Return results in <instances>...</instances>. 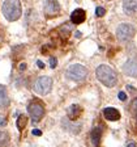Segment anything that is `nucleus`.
<instances>
[{"label":"nucleus","mask_w":137,"mask_h":147,"mask_svg":"<svg viewBox=\"0 0 137 147\" xmlns=\"http://www.w3.org/2000/svg\"><path fill=\"white\" fill-rule=\"evenodd\" d=\"M95 75H97V79L106 87H114L118 83V75H116V72L110 66H107V64L98 66L97 71H95Z\"/></svg>","instance_id":"f257e3e1"},{"label":"nucleus","mask_w":137,"mask_h":147,"mask_svg":"<svg viewBox=\"0 0 137 147\" xmlns=\"http://www.w3.org/2000/svg\"><path fill=\"white\" fill-rule=\"evenodd\" d=\"M22 13L20 0H5L3 4V15L8 21H16Z\"/></svg>","instance_id":"f03ea898"},{"label":"nucleus","mask_w":137,"mask_h":147,"mask_svg":"<svg viewBox=\"0 0 137 147\" xmlns=\"http://www.w3.org/2000/svg\"><path fill=\"white\" fill-rule=\"evenodd\" d=\"M88 76V70L82 64H72L67 70V78L74 82H81Z\"/></svg>","instance_id":"7ed1b4c3"},{"label":"nucleus","mask_w":137,"mask_h":147,"mask_svg":"<svg viewBox=\"0 0 137 147\" xmlns=\"http://www.w3.org/2000/svg\"><path fill=\"white\" fill-rule=\"evenodd\" d=\"M52 88V79L49 76H41L34 83V91L38 95H47Z\"/></svg>","instance_id":"20e7f679"},{"label":"nucleus","mask_w":137,"mask_h":147,"mask_svg":"<svg viewBox=\"0 0 137 147\" xmlns=\"http://www.w3.org/2000/svg\"><path fill=\"white\" fill-rule=\"evenodd\" d=\"M134 33H136V30L131 24H120L118 26V30H116V36L122 42H127V41L132 40Z\"/></svg>","instance_id":"39448f33"},{"label":"nucleus","mask_w":137,"mask_h":147,"mask_svg":"<svg viewBox=\"0 0 137 147\" xmlns=\"http://www.w3.org/2000/svg\"><path fill=\"white\" fill-rule=\"evenodd\" d=\"M27 112L30 114L33 122H39L41 119H42V117L45 116V108H43V105L41 104L39 101L30 102L29 107H27Z\"/></svg>","instance_id":"423d86ee"},{"label":"nucleus","mask_w":137,"mask_h":147,"mask_svg":"<svg viewBox=\"0 0 137 147\" xmlns=\"http://www.w3.org/2000/svg\"><path fill=\"white\" fill-rule=\"evenodd\" d=\"M43 9H45V13L47 16H55L60 12V5L56 0H46Z\"/></svg>","instance_id":"0eeeda50"},{"label":"nucleus","mask_w":137,"mask_h":147,"mask_svg":"<svg viewBox=\"0 0 137 147\" xmlns=\"http://www.w3.org/2000/svg\"><path fill=\"white\" fill-rule=\"evenodd\" d=\"M123 71L127 74L128 76L136 78L137 76V59H129L124 63L123 66Z\"/></svg>","instance_id":"6e6552de"},{"label":"nucleus","mask_w":137,"mask_h":147,"mask_svg":"<svg viewBox=\"0 0 137 147\" xmlns=\"http://www.w3.org/2000/svg\"><path fill=\"white\" fill-rule=\"evenodd\" d=\"M85 17H86L85 11L81 8H77V9H74L72 12V15H70V21H72L73 24H81V22H84Z\"/></svg>","instance_id":"1a4fd4ad"},{"label":"nucleus","mask_w":137,"mask_h":147,"mask_svg":"<svg viewBox=\"0 0 137 147\" xmlns=\"http://www.w3.org/2000/svg\"><path fill=\"white\" fill-rule=\"evenodd\" d=\"M102 126H97L91 130V134H90V139H91V143L93 146L98 147L100 144V138H102Z\"/></svg>","instance_id":"9d476101"},{"label":"nucleus","mask_w":137,"mask_h":147,"mask_svg":"<svg viewBox=\"0 0 137 147\" xmlns=\"http://www.w3.org/2000/svg\"><path fill=\"white\" fill-rule=\"evenodd\" d=\"M123 9L127 15H133L137 12V0H123Z\"/></svg>","instance_id":"9b49d317"},{"label":"nucleus","mask_w":137,"mask_h":147,"mask_svg":"<svg viewBox=\"0 0 137 147\" xmlns=\"http://www.w3.org/2000/svg\"><path fill=\"white\" fill-rule=\"evenodd\" d=\"M81 113H82V108L80 107V105H76V104L70 105V107L68 108V110H67L68 118L72 119V121H76V119L81 116Z\"/></svg>","instance_id":"f8f14e48"},{"label":"nucleus","mask_w":137,"mask_h":147,"mask_svg":"<svg viewBox=\"0 0 137 147\" xmlns=\"http://www.w3.org/2000/svg\"><path fill=\"white\" fill-rule=\"evenodd\" d=\"M103 116L108 121H118L120 118V112L115 108H106L103 109Z\"/></svg>","instance_id":"ddd939ff"},{"label":"nucleus","mask_w":137,"mask_h":147,"mask_svg":"<svg viewBox=\"0 0 137 147\" xmlns=\"http://www.w3.org/2000/svg\"><path fill=\"white\" fill-rule=\"evenodd\" d=\"M9 105V97L7 93V88L0 84V108H5Z\"/></svg>","instance_id":"4468645a"},{"label":"nucleus","mask_w":137,"mask_h":147,"mask_svg":"<svg viewBox=\"0 0 137 147\" xmlns=\"http://www.w3.org/2000/svg\"><path fill=\"white\" fill-rule=\"evenodd\" d=\"M26 122H27L26 116H24V114L18 116V118H17V127H18V130H22V129L26 126Z\"/></svg>","instance_id":"2eb2a0df"},{"label":"nucleus","mask_w":137,"mask_h":147,"mask_svg":"<svg viewBox=\"0 0 137 147\" xmlns=\"http://www.w3.org/2000/svg\"><path fill=\"white\" fill-rule=\"evenodd\" d=\"M8 141H9L8 134H7V133L0 131V147L7 146V144H8Z\"/></svg>","instance_id":"dca6fc26"},{"label":"nucleus","mask_w":137,"mask_h":147,"mask_svg":"<svg viewBox=\"0 0 137 147\" xmlns=\"http://www.w3.org/2000/svg\"><path fill=\"white\" fill-rule=\"evenodd\" d=\"M104 13H106V9H104L103 7H97V9H95V16H98V17H103Z\"/></svg>","instance_id":"f3484780"},{"label":"nucleus","mask_w":137,"mask_h":147,"mask_svg":"<svg viewBox=\"0 0 137 147\" xmlns=\"http://www.w3.org/2000/svg\"><path fill=\"white\" fill-rule=\"evenodd\" d=\"M131 109H132V112H133L134 117H136V119H137V98H134V100H133V101H132Z\"/></svg>","instance_id":"a211bd4d"},{"label":"nucleus","mask_w":137,"mask_h":147,"mask_svg":"<svg viewBox=\"0 0 137 147\" xmlns=\"http://www.w3.org/2000/svg\"><path fill=\"white\" fill-rule=\"evenodd\" d=\"M56 66H58V61H56V58H50V67L55 68Z\"/></svg>","instance_id":"6ab92c4d"},{"label":"nucleus","mask_w":137,"mask_h":147,"mask_svg":"<svg viewBox=\"0 0 137 147\" xmlns=\"http://www.w3.org/2000/svg\"><path fill=\"white\" fill-rule=\"evenodd\" d=\"M31 134L37 135V137H39V135H42V131H41V130H38V129H34L33 131H31Z\"/></svg>","instance_id":"aec40b11"},{"label":"nucleus","mask_w":137,"mask_h":147,"mask_svg":"<svg viewBox=\"0 0 137 147\" xmlns=\"http://www.w3.org/2000/svg\"><path fill=\"white\" fill-rule=\"evenodd\" d=\"M119 98H120L122 101H124L125 98H127V95H125L124 92H119Z\"/></svg>","instance_id":"412c9836"},{"label":"nucleus","mask_w":137,"mask_h":147,"mask_svg":"<svg viewBox=\"0 0 137 147\" xmlns=\"http://www.w3.org/2000/svg\"><path fill=\"white\" fill-rule=\"evenodd\" d=\"M127 147H137V144L134 142H128L127 143Z\"/></svg>","instance_id":"4be33fe9"},{"label":"nucleus","mask_w":137,"mask_h":147,"mask_svg":"<svg viewBox=\"0 0 137 147\" xmlns=\"http://www.w3.org/2000/svg\"><path fill=\"white\" fill-rule=\"evenodd\" d=\"M7 125V121L4 118H0V126H5Z\"/></svg>","instance_id":"5701e85b"},{"label":"nucleus","mask_w":137,"mask_h":147,"mask_svg":"<svg viewBox=\"0 0 137 147\" xmlns=\"http://www.w3.org/2000/svg\"><path fill=\"white\" fill-rule=\"evenodd\" d=\"M37 64H38V67H39V68H45V64H43V62L38 61V62H37Z\"/></svg>","instance_id":"b1692460"},{"label":"nucleus","mask_w":137,"mask_h":147,"mask_svg":"<svg viewBox=\"0 0 137 147\" xmlns=\"http://www.w3.org/2000/svg\"><path fill=\"white\" fill-rule=\"evenodd\" d=\"M25 68H26V64H25V63H21V64H20V70H25Z\"/></svg>","instance_id":"393cba45"}]
</instances>
